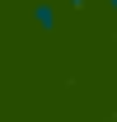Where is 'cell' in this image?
Instances as JSON below:
<instances>
[{"mask_svg":"<svg viewBox=\"0 0 117 122\" xmlns=\"http://www.w3.org/2000/svg\"><path fill=\"white\" fill-rule=\"evenodd\" d=\"M33 28H38V33H52V28H56V10H52V5H33Z\"/></svg>","mask_w":117,"mask_h":122,"instance_id":"cell-1","label":"cell"},{"mask_svg":"<svg viewBox=\"0 0 117 122\" xmlns=\"http://www.w3.org/2000/svg\"><path fill=\"white\" fill-rule=\"evenodd\" d=\"M108 10H112V14H117V0H108Z\"/></svg>","mask_w":117,"mask_h":122,"instance_id":"cell-2","label":"cell"}]
</instances>
